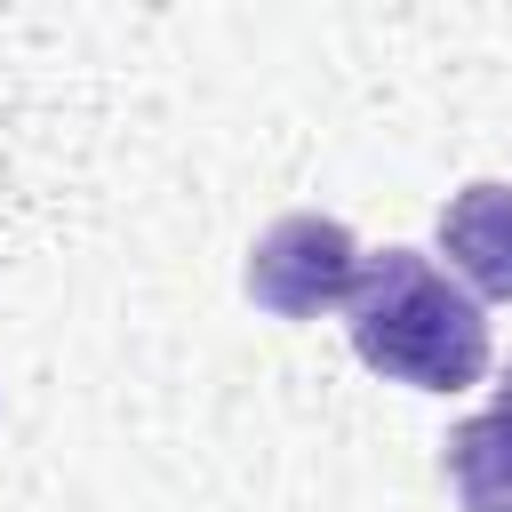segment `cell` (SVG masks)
<instances>
[{
  "label": "cell",
  "instance_id": "cell-1",
  "mask_svg": "<svg viewBox=\"0 0 512 512\" xmlns=\"http://www.w3.org/2000/svg\"><path fill=\"white\" fill-rule=\"evenodd\" d=\"M344 328H352V352L408 392H472L488 376V312L424 248L360 256Z\"/></svg>",
  "mask_w": 512,
  "mask_h": 512
},
{
  "label": "cell",
  "instance_id": "cell-4",
  "mask_svg": "<svg viewBox=\"0 0 512 512\" xmlns=\"http://www.w3.org/2000/svg\"><path fill=\"white\" fill-rule=\"evenodd\" d=\"M448 488L464 512H512V376L496 384V408L464 416L448 432Z\"/></svg>",
  "mask_w": 512,
  "mask_h": 512
},
{
  "label": "cell",
  "instance_id": "cell-2",
  "mask_svg": "<svg viewBox=\"0 0 512 512\" xmlns=\"http://www.w3.org/2000/svg\"><path fill=\"white\" fill-rule=\"evenodd\" d=\"M360 280V240L336 224V216H280L256 248H248V304L272 312V320H312V312H336Z\"/></svg>",
  "mask_w": 512,
  "mask_h": 512
},
{
  "label": "cell",
  "instance_id": "cell-3",
  "mask_svg": "<svg viewBox=\"0 0 512 512\" xmlns=\"http://www.w3.org/2000/svg\"><path fill=\"white\" fill-rule=\"evenodd\" d=\"M440 256L480 304H512V184H464L440 208Z\"/></svg>",
  "mask_w": 512,
  "mask_h": 512
}]
</instances>
